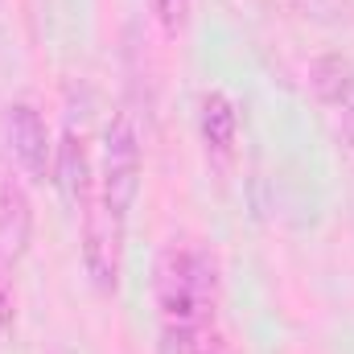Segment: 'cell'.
I'll return each instance as SVG.
<instances>
[{
	"instance_id": "cell-1",
	"label": "cell",
	"mask_w": 354,
	"mask_h": 354,
	"mask_svg": "<svg viewBox=\"0 0 354 354\" xmlns=\"http://www.w3.org/2000/svg\"><path fill=\"white\" fill-rule=\"evenodd\" d=\"M153 297L161 313V338L214 330V260L189 239L165 243L153 268Z\"/></svg>"
},
{
	"instance_id": "cell-2",
	"label": "cell",
	"mask_w": 354,
	"mask_h": 354,
	"mask_svg": "<svg viewBox=\"0 0 354 354\" xmlns=\"http://www.w3.org/2000/svg\"><path fill=\"white\" fill-rule=\"evenodd\" d=\"M145 174V153H140V132L128 111H115L111 124L103 128V169H99V198L111 214L128 218Z\"/></svg>"
},
{
	"instance_id": "cell-3",
	"label": "cell",
	"mask_w": 354,
	"mask_h": 354,
	"mask_svg": "<svg viewBox=\"0 0 354 354\" xmlns=\"http://www.w3.org/2000/svg\"><path fill=\"white\" fill-rule=\"evenodd\" d=\"M79 252L91 284L111 297L124 276V218L111 214L99 194L79 210Z\"/></svg>"
},
{
	"instance_id": "cell-4",
	"label": "cell",
	"mask_w": 354,
	"mask_h": 354,
	"mask_svg": "<svg viewBox=\"0 0 354 354\" xmlns=\"http://www.w3.org/2000/svg\"><path fill=\"white\" fill-rule=\"evenodd\" d=\"M0 140H4L8 161L29 177V181H46V177L54 174V149L58 145L50 136L46 115L33 103L17 99V103H8L0 111Z\"/></svg>"
},
{
	"instance_id": "cell-5",
	"label": "cell",
	"mask_w": 354,
	"mask_h": 354,
	"mask_svg": "<svg viewBox=\"0 0 354 354\" xmlns=\"http://www.w3.org/2000/svg\"><path fill=\"white\" fill-rule=\"evenodd\" d=\"M33 239V202L25 189V174L0 157V256L21 260Z\"/></svg>"
},
{
	"instance_id": "cell-6",
	"label": "cell",
	"mask_w": 354,
	"mask_h": 354,
	"mask_svg": "<svg viewBox=\"0 0 354 354\" xmlns=\"http://www.w3.org/2000/svg\"><path fill=\"white\" fill-rule=\"evenodd\" d=\"M54 174H58V185L66 189V198L75 202V210H83L91 198L99 194L95 189V169H91L87 140L75 128H66L62 132V145L54 149Z\"/></svg>"
},
{
	"instance_id": "cell-7",
	"label": "cell",
	"mask_w": 354,
	"mask_h": 354,
	"mask_svg": "<svg viewBox=\"0 0 354 354\" xmlns=\"http://www.w3.org/2000/svg\"><path fill=\"white\" fill-rule=\"evenodd\" d=\"M309 87H313V95H317L326 107L351 111L354 115V62L351 58L326 54V58L309 62Z\"/></svg>"
},
{
	"instance_id": "cell-8",
	"label": "cell",
	"mask_w": 354,
	"mask_h": 354,
	"mask_svg": "<svg viewBox=\"0 0 354 354\" xmlns=\"http://www.w3.org/2000/svg\"><path fill=\"white\" fill-rule=\"evenodd\" d=\"M198 132H202L206 149H214V153H231V149H235L239 111H235V103H231L223 91L202 95V103H198Z\"/></svg>"
},
{
	"instance_id": "cell-9",
	"label": "cell",
	"mask_w": 354,
	"mask_h": 354,
	"mask_svg": "<svg viewBox=\"0 0 354 354\" xmlns=\"http://www.w3.org/2000/svg\"><path fill=\"white\" fill-rule=\"evenodd\" d=\"M153 4V17H157V25L177 37L185 25H189V12H194V0H149Z\"/></svg>"
},
{
	"instance_id": "cell-10",
	"label": "cell",
	"mask_w": 354,
	"mask_h": 354,
	"mask_svg": "<svg viewBox=\"0 0 354 354\" xmlns=\"http://www.w3.org/2000/svg\"><path fill=\"white\" fill-rule=\"evenodd\" d=\"M12 322H17V292L4 276V256H0V330H12Z\"/></svg>"
},
{
	"instance_id": "cell-11",
	"label": "cell",
	"mask_w": 354,
	"mask_h": 354,
	"mask_svg": "<svg viewBox=\"0 0 354 354\" xmlns=\"http://www.w3.org/2000/svg\"><path fill=\"white\" fill-rule=\"evenodd\" d=\"M0 4H4V0H0Z\"/></svg>"
}]
</instances>
